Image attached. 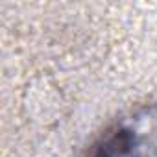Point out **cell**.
Wrapping results in <instances>:
<instances>
[{
    "label": "cell",
    "mask_w": 157,
    "mask_h": 157,
    "mask_svg": "<svg viewBox=\"0 0 157 157\" xmlns=\"http://www.w3.org/2000/svg\"><path fill=\"white\" fill-rule=\"evenodd\" d=\"M85 157H153V148L140 118H122L100 133Z\"/></svg>",
    "instance_id": "6da1fadb"
}]
</instances>
